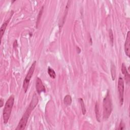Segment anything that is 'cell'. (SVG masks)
Wrapping results in <instances>:
<instances>
[{
  "instance_id": "6da1fadb",
  "label": "cell",
  "mask_w": 130,
  "mask_h": 130,
  "mask_svg": "<svg viewBox=\"0 0 130 130\" xmlns=\"http://www.w3.org/2000/svg\"><path fill=\"white\" fill-rule=\"evenodd\" d=\"M112 110V102L109 91L108 90L106 96L103 99V119L104 120H107L109 118Z\"/></svg>"
},
{
  "instance_id": "7a4b0ae2",
  "label": "cell",
  "mask_w": 130,
  "mask_h": 130,
  "mask_svg": "<svg viewBox=\"0 0 130 130\" xmlns=\"http://www.w3.org/2000/svg\"><path fill=\"white\" fill-rule=\"evenodd\" d=\"M14 103V95H11L6 102L5 107L3 110V121L4 124L8 123L10 117L11 116L12 108Z\"/></svg>"
},
{
  "instance_id": "3957f363",
  "label": "cell",
  "mask_w": 130,
  "mask_h": 130,
  "mask_svg": "<svg viewBox=\"0 0 130 130\" xmlns=\"http://www.w3.org/2000/svg\"><path fill=\"white\" fill-rule=\"evenodd\" d=\"M32 111H33V109L28 106L20 120L17 127L15 128L16 130H23L25 129L28 121V119Z\"/></svg>"
},
{
  "instance_id": "277c9868",
  "label": "cell",
  "mask_w": 130,
  "mask_h": 130,
  "mask_svg": "<svg viewBox=\"0 0 130 130\" xmlns=\"http://www.w3.org/2000/svg\"><path fill=\"white\" fill-rule=\"evenodd\" d=\"M36 65V61H34L32 62V63L31 64V66L30 67L29 70H28V71L25 77V79L23 81L22 87H23V89L25 93L26 92V91L28 89L30 80L31 78V77H32V76L34 73L35 70Z\"/></svg>"
},
{
  "instance_id": "5b68a950",
  "label": "cell",
  "mask_w": 130,
  "mask_h": 130,
  "mask_svg": "<svg viewBox=\"0 0 130 130\" xmlns=\"http://www.w3.org/2000/svg\"><path fill=\"white\" fill-rule=\"evenodd\" d=\"M118 91L119 93V102L121 106L123 105L124 100V81L122 77H119L118 81Z\"/></svg>"
},
{
  "instance_id": "8992f818",
  "label": "cell",
  "mask_w": 130,
  "mask_h": 130,
  "mask_svg": "<svg viewBox=\"0 0 130 130\" xmlns=\"http://www.w3.org/2000/svg\"><path fill=\"white\" fill-rule=\"evenodd\" d=\"M36 89L39 94H40L42 92L46 91L45 86L44 85L41 79L39 77L37 78L36 81Z\"/></svg>"
},
{
  "instance_id": "52a82bcc",
  "label": "cell",
  "mask_w": 130,
  "mask_h": 130,
  "mask_svg": "<svg viewBox=\"0 0 130 130\" xmlns=\"http://www.w3.org/2000/svg\"><path fill=\"white\" fill-rule=\"evenodd\" d=\"M130 31H128L126 40L124 43V51L125 54L128 56L129 57L130 55V35H129Z\"/></svg>"
},
{
  "instance_id": "ba28073f",
  "label": "cell",
  "mask_w": 130,
  "mask_h": 130,
  "mask_svg": "<svg viewBox=\"0 0 130 130\" xmlns=\"http://www.w3.org/2000/svg\"><path fill=\"white\" fill-rule=\"evenodd\" d=\"M13 14V11L12 12V13H11L10 17L2 24V25L1 27V29H0L1 40H2V39L3 37V35H4V33L5 32L6 28H7V27L8 26V23H9V21H10V19H11V18L12 17V16Z\"/></svg>"
},
{
  "instance_id": "9c48e42d",
  "label": "cell",
  "mask_w": 130,
  "mask_h": 130,
  "mask_svg": "<svg viewBox=\"0 0 130 130\" xmlns=\"http://www.w3.org/2000/svg\"><path fill=\"white\" fill-rule=\"evenodd\" d=\"M38 102H39V100H38V96L36 93H34L28 106L34 110L35 108V107L37 106V104H38Z\"/></svg>"
},
{
  "instance_id": "30bf717a",
  "label": "cell",
  "mask_w": 130,
  "mask_h": 130,
  "mask_svg": "<svg viewBox=\"0 0 130 130\" xmlns=\"http://www.w3.org/2000/svg\"><path fill=\"white\" fill-rule=\"evenodd\" d=\"M121 72L123 74V75H124L126 81L127 83L129 82V79H130L129 74L128 72H127L126 68L124 63H123L122 64V66H121Z\"/></svg>"
},
{
  "instance_id": "8fae6325",
  "label": "cell",
  "mask_w": 130,
  "mask_h": 130,
  "mask_svg": "<svg viewBox=\"0 0 130 130\" xmlns=\"http://www.w3.org/2000/svg\"><path fill=\"white\" fill-rule=\"evenodd\" d=\"M71 2V1H68L67 2V5L66 6V8H65V11H64V15L63 16V18H62V23H61V24L60 26V28L62 27V25H63L64 23V21H65V20H66V17H67V14H68V10H69V7H70V3Z\"/></svg>"
},
{
  "instance_id": "7c38bea8",
  "label": "cell",
  "mask_w": 130,
  "mask_h": 130,
  "mask_svg": "<svg viewBox=\"0 0 130 130\" xmlns=\"http://www.w3.org/2000/svg\"><path fill=\"white\" fill-rule=\"evenodd\" d=\"M110 71H111L112 79L113 81H114L116 78V67L114 63L112 61L111 62Z\"/></svg>"
},
{
  "instance_id": "4fadbf2b",
  "label": "cell",
  "mask_w": 130,
  "mask_h": 130,
  "mask_svg": "<svg viewBox=\"0 0 130 130\" xmlns=\"http://www.w3.org/2000/svg\"><path fill=\"white\" fill-rule=\"evenodd\" d=\"M95 117H96V120L98 122H100L101 116H100V108H99V105L98 102H96L95 105Z\"/></svg>"
},
{
  "instance_id": "5bb4252c",
  "label": "cell",
  "mask_w": 130,
  "mask_h": 130,
  "mask_svg": "<svg viewBox=\"0 0 130 130\" xmlns=\"http://www.w3.org/2000/svg\"><path fill=\"white\" fill-rule=\"evenodd\" d=\"M72 102V97L70 95L67 94L66 95L63 99V103L67 106H70Z\"/></svg>"
},
{
  "instance_id": "9a60e30c",
  "label": "cell",
  "mask_w": 130,
  "mask_h": 130,
  "mask_svg": "<svg viewBox=\"0 0 130 130\" xmlns=\"http://www.w3.org/2000/svg\"><path fill=\"white\" fill-rule=\"evenodd\" d=\"M78 100H79V102L80 104L82 113L83 115H85L86 113V110L85 105L84 102L83 101V100L82 98H79Z\"/></svg>"
},
{
  "instance_id": "2e32d148",
  "label": "cell",
  "mask_w": 130,
  "mask_h": 130,
  "mask_svg": "<svg viewBox=\"0 0 130 130\" xmlns=\"http://www.w3.org/2000/svg\"><path fill=\"white\" fill-rule=\"evenodd\" d=\"M47 72H48V74L49 75V76L52 79H55V77L56 76V75L55 72L54 71V70L53 69H52L50 67H48V70H47Z\"/></svg>"
},
{
  "instance_id": "e0dca14e",
  "label": "cell",
  "mask_w": 130,
  "mask_h": 130,
  "mask_svg": "<svg viewBox=\"0 0 130 130\" xmlns=\"http://www.w3.org/2000/svg\"><path fill=\"white\" fill-rule=\"evenodd\" d=\"M43 10H44V6H42L41 8V9L40 10V11L39 12V14L38 15V16H37V22H36V27L38 28V25L40 23V19H41V16H42V15L43 14Z\"/></svg>"
},
{
  "instance_id": "ac0fdd59",
  "label": "cell",
  "mask_w": 130,
  "mask_h": 130,
  "mask_svg": "<svg viewBox=\"0 0 130 130\" xmlns=\"http://www.w3.org/2000/svg\"><path fill=\"white\" fill-rule=\"evenodd\" d=\"M109 37L110 42L111 43V45L112 46H113L114 44V36H113V31L111 29H110L109 30Z\"/></svg>"
},
{
  "instance_id": "d6986e66",
  "label": "cell",
  "mask_w": 130,
  "mask_h": 130,
  "mask_svg": "<svg viewBox=\"0 0 130 130\" xmlns=\"http://www.w3.org/2000/svg\"><path fill=\"white\" fill-rule=\"evenodd\" d=\"M124 127H125V124H124V122L123 121V120H121L120 123H119V127L118 128V129H120V130H122L124 128Z\"/></svg>"
},
{
  "instance_id": "ffe728a7",
  "label": "cell",
  "mask_w": 130,
  "mask_h": 130,
  "mask_svg": "<svg viewBox=\"0 0 130 130\" xmlns=\"http://www.w3.org/2000/svg\"><path fill=\"white\" fill-rule=\"evenodd\" d=\"M0 103H1L0 107H1V108H2L4 105V102H3V100L2 99V98H1V99H0Z\"/></svg>"
},
{
  "instance_id": "44dd1931",
  "label": "cell",
  "mask_w": 130,
  "mask_h": 130,
  "mask_svg": "<svg viewBox=\"0 0 130 130\" xmlns=\"http://www.w3.org/2000/svg\"><path fill=\"white\" fill-rule=\"evenodd\" d=\"M77 53L78 54H79L81 52V51L80 48L79 47H77Z\"/></svg>"
}]
</instances>
